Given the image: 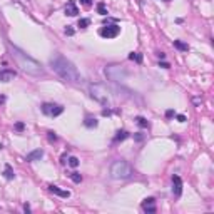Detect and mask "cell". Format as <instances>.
<instances>
[{
    "instance_id": "obj_1",
    "label": "cell",
    "mask_w": 214,
    "mask_h": 214,
    "mask_svg": "<svg viewBox=\"0 0 214 214\" xmlns=\"http://www.w3.org/2000/svg\"><path fill=\"white\" fill-rule=\"evenodd\" d=\"M50 67L52 70L60 79H64L65 82H72V84H79L82 77H80V72L77 70V67L74 65L69 59H65L62 54H55L52 59H50Z\"/></svg>"
},
{
    "instance_id": "obj_2",
    "label": "cell",
    "mask_w": 214,
    "mask_h": 214,
    "mask_svg": "<svg viewBox=\"0 0 214 214\" xmlns=\"http://www.w3.org/2000/svg\"><path fill=\"white\" fill-rule=\"evenodd\" d=\"M8 50H10V55L13 57V60L17 62V65L24 70V72L30 74V75H42L44 74V69L39 62L32 57H28L24 50H20L19 47L8 44Z\"/></svg>"
},
{
    "instance_id": "obj_3",
    "label": "cell",
    "mask_w": 214,
    "mask_h": 214,
    "mask_svg": "<svg viewBox=\"0 0 214 214\" xmlns=\"http://www.w3.org/2000/svg\"><path fill=\"white\" fill-rule=\"evenodd\" d=\"M110 176L114 179H129L132 176V167L126 160H115L110 166Z\"/></svg>"
},
{
    "instance_id": "obj_4",
    "label": "cell",
    "mask_w": 214,
    "mask_h": 214,
    "mask_svg": "<svg viewBox=\"0 0 214 214\" xmlns=\"http://www.w3.org/2000/svg\"><path fill=\"white\" fill-rule=\"evenodd\" d=\"M104 74H106L107 79L112 80V82H122V80H126V77H127V70L122 65H117V64L107 65L106 69H104Z\"/></svg>"
},
{
    "instance_id": "obj_5",
    "label": "cell",
    "mask_w": 214,
    "mask_h": 214,
    "mask_svg": "<svg viewBox=\"0 0 214 214\" xmlns=\"http://www.w3.org/2000/svg\"><path fill=\"white\" fill-rule=\"evenodd\" d=\"M90 97L94 100H97L100 104H109V90H107L106 87L102 85V84H92L90 85Z\"/></svg>"
},
{
    "instance_id": "obj_6",
    "label": "cell",
    "mask_w": 214,
    "mask_h": 214,
    "mask_svg": "<svg viewBox=\"0 0 214 214\" xmlns=\"http://www.w3.org/2000/svg\"><path fill=\"white\" fill-rule=\"evenodd\" d=\"M42 112L45 115H50V117H57L64 112V107L59 106V104H50V102H45L42 104Z\"/></svg>"
},
{
    "instance_id": "obj_7",
    "label": "cell",
    "mask_w": 214,
    "mask_h": 214,
    "mask_svg": "<svg viewBox=\"0 0 214 214\" xmlns=\"http://www.w3.org/2000/svg\"><path fill=\"white\" fill-rule=\"evenodd\" d=\"M99 33H100V37H104V39H114V37H117L120 33V27L117 25V24L106 25L99 30Z\"/></svg>"
},
{
    "instance_id": "obj_8",
    "label": "cell",
    "mask_w": 214,
    "mask_h": 214,
    "mask_svg": "<svg viewBox=\"0 0 214 214\" xmlns=\"http://www.w3.org/2000/svg\"><path fill=\"white\" fill-rule=\"evenodd\" d=\"M142 209H144V213H147V214L156 213L157 207H156V201H154V197H146V199L142 201Z\"/></svg>"
},
{
    "instance_id": "obj_9",
    "label": "cell",
    "mask_w": 214,
    "mask_h": 214,
    "mask_svg": "<svg viewBox=\"0 0 214 214\" xmlns=\"http://www.w3.org/2000/svg\"><path fill=\"white\" fill-rule=\"evenodd\" d=\"M172 194L176 197H179L182 194V181L179 176H172Z\"/></svg>"
},
{
    "instance_id": "obj_10",
    "label": "cell",
    "mask_w": 214,
    "mask_h": 214,
    "mask_svg": "<svg viewBox=\"0 0 214 214\" xmlns=\"http://www.w3.org/2000/svg\"><path fill=\"white\" fill-rule=\"evenodd\" d=\"M15 70H10V69H3L0 70V82H10V80L15 79Z\"/></svg>"
},
{
    "instance_id": "obj_11",
    "label": "cell",
    "mask_w": 214,
    "mask_h": 214,
    "mask_svg": "<svg viewBox=\"0 0 214 214\" xmlns=\"http://www.w3.org/2000/svg\"><path fill=\"white\" fill-rule=\"evenodd\" d=\"M79 13V8H77V5H75V2L74 0H69L65 5V15H69V17H75Z\"/></svg>"
},
{
    "instance_id": "obj_12",
    "label": "cell",
    "mask_w": 214,
    "mask_h": 214,
    "mask_svg": "<svg viewBox=\"0 0 214 214\" xmlns=\"http://www.w3.org/2000/svg\"><path fill=\"white\" fill-rule=\"evenodd\" d=\"M44 156V151L42 149H35V151H32L30 154H27L25 160H28V162H33V160H40V157Z\"/></svg>"
},
{
    "instance_id": "obj_13",
    "label": "cell",
    "mask_w": 214,
    "mask_h": 214,
    "mask_svg": "<svg viewBox=\"0 0 214 214\" xmlns=\"http://www.w3.org/2000/svg\"><path fill=\"white\" fill-rule=\"evenodd\" d=\"M49 191L50 192H54V194H57V196H60V197H70V192L69 191H64V189H60V187H57V186H49Z\"/></svg>"
},
{
    "instance_id": "obj_14",
    "label": "cell",
    "mask_w": 214,
    "mask_h": 214,
    "mask_svg": "<svg viewBox=\"0 0 214 214\" xmlns=\"http://www.w3.org/2000/svg\"><path fill=\"white\" fill-rule=\"evenodd\" d=\"M3 176H5V179H13L15 177V174H13V169H12V166L10 164H5V171H3Z\"/></svg>"
},
{
    "instance_id": "obj_15",
    "label": "cell",
    "mask_w": 214,
    "mask_h": 214,
    "mask_svg": "<svg viewBox=\"0 0 214 214\" xmlns=\"http://www.w3.org/2000/svg\"><path fill=\"white\" fill-rule=\"evenodd\" d=\"M127 137H129V132H127V131H119V132H117V135L114 137V142H120V140H126Z\"/></svg>"
},
{
    "instance_id": "obj_16",
    "label": "cell",
    "mask_w": 214,
    "mask_h": 214,
    "mask_svg": "<svg viewBox=\"0 0 214 214\" xmlns=\"http://www.w3.org/2000/svg\"><path fill=\"white\" fill-rule=\"evenodd\" d=\"M174 47L179 49V50H182V52H187V50H189V45L184 44V42H181V40H174Z\"/></svg>"
},
{
    "instance_id": "obj_17",
    "label": "cell",
    "mask_w": 214,
    "mask_h": 214,
    "mask_svg": "<svg viewBox=\"0 0 214 214\" xmlns=\"http://www.w3.org/2000/svg\"><path fill=\"white\" fill-rule=\"evenodd\" d=\"M129 59H131V60H135L137 64H140V62H142V54H139V52H131V54H129Z\"/></svg>"
},
{
    "instance_id": "obj_18",
    "label": "cell",
    "mask_w": 214,
    "mask_h": 214,
    "mask_svg": "<svg viewBox=\"0 0 214 214\" xmlns=\"http://www.w3.org/2000/svg\"><path fill=\"white\" fill-rule=\"evenodd\" d=\"M84 124H85V127H89V129H92V127H97V124H99V122H97V119H92V117H87Z\"/></svg>"
},
{
    "instance_id": "obj_19",
    "label": "cell",
    "mask_w": 214,
    "mask_h": 214,
    "mask_svg": "<svg viewBox=\"0 0 214 214\" xmlns=\"http://www.w3.org/2000/svg\"><path fill=\"white\" fill-rule=\"evenodd\" d=\"M135 122H137V126L139 127H142V129H147V127H149V122H147L146 119H144V117H135Z\"/></svg>"
},
{
    "instance_id": "obj_20",
    "label": "cell",
    "mask_w": 214,
    "mask_h": 214,
    "mask_svg": "<svg viewBox=\"0 0 214 214\" xmlns=\"http://www.w3.org/2000/svg\"><path fill=\"white\" fill-rule=\"evenodd\" d=\"M77 25H79L80 28H87V27L90 25V20H89V19H80Z\"/></svg>"
},
{
    "instance_id": "obj_21",
    "label": "cell",
    "mask_w": 214,
    "mask_h": 214,
    "mask_svg": "<svg viewBox=\"0 0 214 214\" xmlns=\"http://www.w3.org/2000/svg\"><path fill=\"white\" fill-rule=\"evenodd\" d=\"M69 166H70V167H74V169H75V167L79 166V159H77L75 156H72V157H69Z\"/></svg>"
},
{
    "instance_id": "obj_22",
    "label": "cell",
    "mask_w": 214,
    "mask_h": 214,
    "mask_svg": "<svg viewBox=\"0 0 214 214\" xmlns=\"http://www.w3.org/2000/svg\"><path fill=\"white\" fill-rule=\"evenodd\" d=\"M70 179H72L75 184H79L80 181H82V176H80L79 172H72V174H70Z\"/></svg>"
},
{
    "instance_id": "obj_23",
    "label": "cell",
    "mask_w": 214,
    "mask_h": 214,
    "mask_svg": "<svg viewBox=\"0 0 214 214\" xmlns=\"http://www.w3.org/2000/svg\"><path fill=\"white\" fill-rule=\"evenodd\" d=\"M97 12H99L100 15H107V8H106V5H104L102 2H100L99 5H97Z\"/></svg>"
},
{
    "instance_id": "obj_24",
    "label": "cell",
    "mask_w": 214,
    "mask_h": 214,
    "mask_svg": "<svg viewBox=\"0 0 214 214\" xmlns=\"http://www.w3.org/2000/svg\"><path fill=\"white\" fill-rule=\"evenodd\" d=\"M15 129H17V131H20V132H22V131L25 129V124H24V122H17V124H15Z\"/></svg>"
},
{
    "instance_id": "obj_25",
    "label": "cell",
    "mask_w": 214,
    "mask_h": 214,
    "mask_svg": "<svg viewBox=\"0 0 214 214\" xmlns=\"http://www.w3.org/2000/svg\"><path fill=\"white\" fill-rule=\"evenodd\" d=\"M92 2H94V0H80V3H82V5H85V7H90V5H92Z\"/></svg>"
},
{
    "instance_id": "obj_26",
    "label": "cell",
    "mask_w": 214,
    "mask_h": 214,
    "mask_svg": "<svg viewBox=\"0 0 214 214\" xmlns=\"http://www.w3.org/2000/svg\"><path fill=\"white\" fill-rule=\"evenodd\" d=\"M176 119L179 120V122H186V115H182V114H177V115H176Z\"/></svg>"
},
{
    "instance_id": "obj_27",
    "label": "cell",
    "mask_w": 214,
    "mask_h": 214,
    "mask_svg": "<svg viewBox=\"0 0 214 214\" xmlns=\"http://www.w3.org/2000/svg\"><path fill=\"white\" fill-rule=\"evenodd\" d=\"M192 102L196 104V106H199L201 102H202V99H201V97H192Z\"/></svg>"
},
{
    "instance_id": "obj_28",
    "label": "cell",
    "mask_w": 214,
    "mask_h": 214,
    "mask_svg": "<svg viewBox=\"0 0 214 214\" xmlns=\"http://www.w3.org/2000/svg\"><path fill=\"white\" fill-rule=\"evenodd\" d=\"M49 140H57V135H55V132H49Z\"/></svg>"
},
{
    "instance_id": "obj_29",
    "label": "cell",
    "mask_w": 214,
    "mask_h": 214,
    "mask_svg": "<svg viewBox=\"0 0 214 214\" xmlns=\"http://www.w3.org/2000/svg\"><path fill=\"white\" fill-rule=\"evenodd\" d=\"M65 35H74V28L67 27V28H65Z\"/></svg>"
},
{
    "instance_id": "obj_30",
    "label": "cell",
    "mask_w": 214,
    "mask_h": 214,
    "mask_svg": "<svg viewBox=\"0 0 214 214\" xmlns=\"http://www.w3.org/2000/svg\"><path fill=\"white\" fill-rule=\"evenodd\" d=\"M172 115H174V110L172 109H169V110L166 112V117H172Z\"/></svg>"
},
{
    "instance_id": "obj_31",
    "label": "cell",
    "mask_w": 214,
    "mask_h": 214,
    "mask_svg": "<svg viewBox=\"0 0 214 214\" xmlns=\"http://www.w3.org/2000/svg\"><path fill=\"white\" fill-rule=\"evenodd\" d=\"M24 211H25V213H30V206H28V204H24Z\"/></svg>"
},
{
    "instance_id": "obj_32",
    "label": "cell",
    "mask_w": 214,
    "mask_h": 214,
    "mask_svg": "<svg viewBox=\"0 0 214 214\" xmlns=\"http://www.w3.org/2000/svg\"><path fill=\"white\" fill-rule=\"evenodd\" d=\"M157 57H159V59H166V54H164V52H159V54H157Z\"/></svg>"
},
{
    "instance_id": "obj_33",
    "label": "cell",
    "mask_w": 214,
    "mask_h": 214,
    "mask_svg": "<svg viewBox=\"0 0 214 214\" xmlns=\"http://www.w3.org/2000/svg\"><path fill=\"white\" fill-rule=\"evenodd\" d=\"M160 67H162V69H169V64H167V62H162V64H160Z\"/></svg>"
},
{
    "instance_id": "obj_34",
    "label": "cell",
    "mask_w": 214,
    "mask_h": 214,
    "mask_svg": "<svg viewBox=\"0 0 214 214\" xmlns=\"http://www.w3.org/2000/svg\"><path fill=\"white\" fill-rule=\"evenodd\" d=\"M110 114H112V112H110V110H107V109H106V110H102V115H110Z\"/></svg>"
},
{
    "instance_id": "obj_35",
    "label": "cell",
    "mask_w": 214,
    "mask_h": 214,
    "mask_svg": "<svg viewBox=\"0 0 214 214\" xmlns=\"http://www.w3.org/2000/svg\"><path fill=\"white\" fill-rule=\"evenodd\" d=\"M5 102V95H0V104H3Z\"/></svg>"
},
{
    "instance_id": "obj_36",
    "label": "cell",
    "mask_w": 214,
    "mask_h": 214,
    "mask_svg": "<svg viewBox=\"0 0 214 214\" xmlns=\"http://www.w3.org/2000/svg\"><path fill=\"white\" fill-rule=\"evenodd\" d=\"M162 2H171V0H162Z\"/></svg>"
}]
</instances>
